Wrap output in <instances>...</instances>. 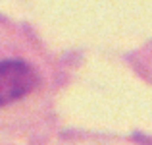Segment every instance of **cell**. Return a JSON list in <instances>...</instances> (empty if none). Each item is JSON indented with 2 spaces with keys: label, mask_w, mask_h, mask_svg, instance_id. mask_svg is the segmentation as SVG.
Listing matches in <instances>:
<instances>
[{
  "label": "cell",
  "mask_w": 152,
  "mask_h": 145,
  "mask_svg": "<svg viewBox=\"0 0 152 145\" xmlns=\"http://www.w3.org/2000/svg\"><path fill=\"white\" fill-rule=\"evenodd\" d=\"M39 78L35 70L19 60L0 62V107L14 103L35 89Z\"/></svg>",
  "instance_id": "1"
}]
</instances>
